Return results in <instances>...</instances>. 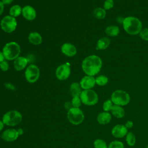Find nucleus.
Here are the masks:
<instances>
[{"mask_svg":"<svg viewBox=\"0 0 148 148\" xmlns=\"http://www.w3.org/2000/svg\"><path fill=\"white\" fill-rule=\"evenodd\" d=\"M5 60V57L3 56L2 51H0V62H1L2 61H3Z\"/></svg>","mask_w":148,"mask_h":148,"instance_id":"obj_40","label":"nucleus"},{"mask_svg":"<svg viewBox=\"0 0 148 148\" xmlns=\"http://www.w3.org/2000/svg\"><path fill=\"white\" fill-rule=\"evenodd\" d=\"M22 13V8L19 5H14L9 9V15L17 17L19 16Z\"/></svg>","mask_w":148,"mask_h":148,"instance_id":"obj_23","label":"nucleus"},{"mask_svg":"<svg viewBox=\"0 0 148 148\" xmlns=\"http://www.w3.org/2000/svg\"><path fill=\"white\" fill-rule=\"evenodd\" d=\"M1 1L5 5H10L13 1V0H2Z\"/></svg>","mask_w":148,"mask_h":148,"instance_id":"obj_38","label":"nucleus"},{"mask_svg":"<svg viewBox=\"0 0 148 148\" xmlns=\"http://www.w3.org/2000/svg\"><path fill=\"white\" fill-rule=\"evenodd\" d=\"M24 75L26 80L28 83H34L39 78L40 69L36 65L30 64L26 68Z\"/></svg>","mask_w":148,"mask_h":148,"instance_id":"obj_9","label":"nucleus"},{"mask_svg":"<svg viewBox=\"0 0 148 148\" xmlns=\"http://www.w3.org/2000/svg\"><path fill=\"white\" fill-rule=\"evenodd\" d=\"M108 148H124V145L122 142L115 140L112 141L109 144Z\"/></svg>","mask_w":148,"mask_h":148,"instance_id":"obj_29","label":"nucleus"},{"mask_svg":"<svg viewBox=\"0 0 148 148\" xmlns=\"http://www.w3.org/2000/svg\"><path fill=\"white\" fill-rule=\"evenodd\" d=\"M5 86L7 88H9L10 90H14V87L13 84H10V83H7V84H5Z\"/></svg>","mask_w":148,"mask_h":148,"instance_id":"obj_37","label":"nucleus"},{"mask_svg":"<svg viewBox=\"0 0 148 148\" xmlns=\"http://www.w3.org/2000/svg\"><path fill=\"white\" fill-rule=\"evenodd\" d=\"M61 51L67 57H73L77 53V49L75 45L71 43H65L61 47Z\"/></svg>","mask_w":148,"mask_h":148,"instance_id":"obj_15","label":"nucleus"},{"mask_svg":"<svg viewBox=\"0 0 148 148\" xmlns=\"http://www.w3.org/2000/svg\"><path fill=\"white\" fill-rule=\"evenodd\" d=\"M21 113L16 110H12L5 113L2 116V121L8 126H15L22 120Z\"/></svg>","mask_w":148,"mask_h":148,"instance_id":"obj_4","label":"nucleus"},{"mask_svg":"<svg viewBox=\"0 0 148 148\" xmlns=\"http://www.w3.org/2000/svg\"><path fill=\"white\" fill-rule=\"evenodd\" d=\"M17 25V22L15 17L10 15L4 16L0 23V26L3 31L6 33L14 32Z\"/></svg>","mask_w":148,"mask_h":148,"instance_id":"obj_8","label":"nucleus"},{"mask_svg":"<svg viewBox=\"0 0 148 148\" xmlns=\"http://www.w3.org/2000/svg\"><path fill=\"white\" fill-rule=\"evenodd\" d=\"M111 120L112 115L108 112H102L97 117V121L101 125H106L110 122Z\"/></svg>","mask_w":148,"mask_h":148,"instance_id":"obj_17","label":"nucleus"},{"mask_svg":"<svg viewBox=\"0 0 148 148\" xmlns=\"http://www.w3.org/2000/svg\"><path fill=\"white\" fill-rule=\"evenodd\" d=\"M113 105L114 104L112 102V100L110 99H108L103 102L102 105V109L104 112H109L110 111H111Z\"/></svg>","mask_w":148,"mask_h":148,"instance_id":"obj_28","label":"nucleus"},{"mask_svg":"<svg viewBox=\"0 0 148 148\" xmlns=\"http://www.w3.org/2000/svg\"><path fill=\"white\" fill-rule=\"evenodd\" d=\"M28 41L33 45H39L42 42L41 35L37 32H32L29 34L28 36Z\"/></svg>","mask_w":148,"mask_h":148,"instance_id":"obj_18","label":"nucleus"},{"mask_svg":"<svg viewBox=\"0 0 148 148\" xmlns=\"http://www.w3.org/2000/svg\"><path fill=\"white\" fill-rule=\"evenodd\" d=\"M106 14V10L102 8H97L93 11L94 16L98 19H103L105 17Z\"/></svg>","mask_w":148,"mask_h":148,"instance_id":"obj_25","label":"nucleus"},{"mask_svg":"<svg viewBox=\"0 0 148 148\" xmlns=\"http://www.w3.org/2000/svg\"><path fill=\"white\" fill-rule=\"evenodd\" d=\"M0 69L3 72L8 71V69H9V64L7 61L5 60L0 62Z\"/></svg>","mask_w":148,"mask_h":148,"instance_id":"obj_33","label":"nucleus"},{"mask_svg":"<svg viewBox=\"0 0 148 148\" xmlns=\"http://www.w3.org/2000/svg\"><path fill=\"white\" fill-rule=\"evenodd\" d=\"M125 140L127 144L129 146H134L136 143V136L135 134L131 131L128 132L127 134L125 136Z\"/></svg>","mask_w":148,"mask_h":148,"instance_id":"obj_24","label":"nucleus"},{"mask_svg":"<svg viewBox=\"0 0 148 148\" xmlns=\"http://www.w3.org/2000/svg\"><path fill=\"white\" fill-rule=\"evenodd\" d=\"M67 118L69 121L73 125H79L84 119V114L79 108H72L67 112Z\"/></svg>","mask_w":148,"mask_h":148,"instance_id":"obj_7","label":"nucleus"},{"mask_svg":"<svg viewBox=\"0 0 148 148\" xmlns=\"http://www.w3.org/2000/svg\"><path fill=\"white\" fill-rule=\"evenodd\" d=\"M72 108H73L72 106V103L71 102H69V101H66L64 103V108L67 110L68 111L69 110H70Z\"/></svg>","mask_w":148,"mask_h":148,"instance_id":"obj_35","label":"nucleus"},{"mask_svg":"<svg viewBox=\"0 0 148 148\" xmlns=\"http://www.w3.org/2000/svg\"><path fill=\"white\" fill-rule=\"evenodd\" d=\"M146 148H148V145H147V146H146Z\"/></svg>","mask_w":148,"mask_h":148,"instance_id":"obj_43","label":"nucleus"},{"mask_svg":"<svg viewBox=\"0 0 148 148\" xmlns=\"http://www.w3.org/2000/svg\"><path fill=\"white\" fill-rule=\"evenodd\" d=\"M71 103L73 108H80L82 102L80 97H74L71 100Z\"/></svg>","mask_w":148,"mask_h":148,"instance_id":"obj_30","label":"nucleus"},{"mask_svg":"<svg viewBox=\"0 0 148 148\" xmlns=\"http://www.w3.org/2000/svg\"><path fill=\"white\" fill-rule=\"evenodd\" d=\"M82 103L87 106H93L98 102V95L97 92L92 90H83L80 95Z\"/></svg>","mask_w":148,"mask_h":148,"instance_id":"obj_6","label":"nucleus"},{"mask_svg":"<svg viewBox=\"0 0 148 148\" xmlns=\"http://www.w3.org/2000/svg\"><path fill=\"white\" fill-rule=\"evenodd\" d=\"M20 52V46L16 42H9L6 43L2 49V53L5 60L9 61L14 60L19 57Z\"/></svg>","mask_w":148,"mask_h":148,"instance_id":"obj_3","label":"nucleus"},{"mask_svg":"<svg viewBox=\"0 0 148 148\" xmlns=\"http://www.w3.org/2000/svg\"><path fill=\"white\" fill-rule=\"evenodd\" d=\"M111 114L114 117L117 119L123 118L125 116V112L124 109L121 106L114 105L111 110Z\"/></svg>","mask_w":148,"mask_h":148,"instance_id":"obj_19","label":"nucleus"},{"mask_svg":"<svg viewBox=\"0 0 148 148\" xmlns=\"http://www.w3.org/2000/svg\"><path fill=\"white\" fill-rule=\"evenodd\" d=\"M71 69L68 63L63 64L59 65L56 70V76L59 80H65L70 76Z\"/></svg>","mask_w":148,"mask_h":148,"instance_id":"obj_10","label":"nucleus"},{"mask_svg":"<svg viewBox=\"0 0 148 148\" xmlns=\"http://www.w3.org/2000/svg\"><path fill=\"white\" fill-rule=\"evenodd\" d=\"M93 145L94 148H108L106 142L100 138L97 139L94 141Z\"/></svg>","mask_w":148,"mask_h":148,"instance_id":"obj_27","label":"nucleus"},{"mask_svg":"<svg viewBox=\"0 0 148 148\" xmlns=\"http://www.w3.org/2000/svg\"><path fill=\"white\" fill-rule=\"evenodd\" d=\"M124 20V18H123V17H117V21L119 24H123Z\"/></svg>","mask_w":148,"mask_h":148,"instance_id":"obj_39","label":"nucleus"},{"mask_svg":"<svg viewBox=\"0 0 148 148\" xmlns=\"http://www.w3.org/2000/svg\"><path fill=\"white\" fill-rule=\"evenodd\" d=\"M79 84L82 88L83 90L91 89L96 84L95 78L92 76L86 75L82 78Z\"/></svg>","mask_w":148,"mask_h":148,"instance_id":"obj_13","label":"nucleus"},{"mask_svg":"<svg viewBox=\"0 0 148 148\" xmlns=\"http://www.w3.org/2000/svg\"><path fill=\"white\" fill-rule=\"evenodd\" d=\"M105 33L110 36H116L120 32L119 27L116 25H109L105 29Z\"/></svg>","mask_w":148,"mask_h":148,"instance_id":"obj_22","label":"nucleus"},{"mask_svg":"<svg viewBox=\"0 0 148 148\" xmlns=\"http://www.w3.org/2000/svg\"><path fill=\"white\" fill-rule=\"evenodd\" d=\"M79 83L73 82L72 83L69 87V91L71 96L74 97H80L81 92L83 90Z\"/></svg>","mask_w":148,"mask_h":148,"instance_id":"obj_20","label":"nucleus"},{"mask_svg":"<svg viewBox=\"0 0 148 148\" xmlns=\"http://www.w3.org/2000/svg\"><path fill=\"white\" fill-rule=\"evenodd\" d=\"M4 124L3 123V121L2 120H0V132L3 130V127H4Z\"/></svg>","mask_w":148,"mask_h":148,"instance_id":"obj_42","label":"nucleus"},{"mask_svg":"<svg viewBox=\"0 0 148 148\" xmlns=\"http://www.w3.org/2000/svg\"><path fill=\"white\" fill-rule=\"evenodd\" d=\"M110 43V39L107 37H103L98 39L97 42L96 49L98 50H103L107 49Z\"/></svg>","mask_w":148,"mask_h":148,"instance_id":"obj_21","label":"nucleus"},{"mask_svg":"<svg viewBox=\"0 0 148 148\" xmlns=\"http://www.w3.org/2000/svg\"><path fill=\"white\" fill-rule=\"evenodd\" d=\"M114 6L113 0H105L103 3V9L106 10H109L112 9Z\"/></svg>","mask_w":148,"mask_h":148,"instance_id":"obj_32","label":"nucleus"},{"mask_svg":"<svg viewBox=\"0 0 148 148\" xmlns=\"http://www.w3.org/2000/svg\"><path fill=\"white\" fill-rule=\"evenodd\" d=\"M125 127L128 130V129H130L131 128L133 127L134 126V122L131 120H128L124 124Z\"/></svg>","mask_w":148,"mask_h":148,"instance_id":"obj_34","label":"nucleus"},{"mask_svg":"<svg viewBox=\"0 0 148 148\" xmlns=\"http://www.w3.org/2000/svg\"><path fill=\"white\" fill-rule=\"evenodd\" d=\"M17 132H18L19 136L20 135H22L23 134V133H24V131H23V130L22 128H18L17 130Z\"/></svg>","mask_w":148,"mask_h":148,"instance_id":"obj_41","label":"nucleus"},{"mask_svg":"<svg viewBox=\"0 0 148 148\" xmlns=\"http://www.w3.org/2000/svg\"><path fill=\"white\" fill-rule=\"evenodd\" d=\"M108 82V78L105 75H99L95 78V83L99 86H103Z\"/></svg>","mask_w":148,"mask_h":148,"instance_id":"obj_26","label":"nucleus"},{"mask_svg":"<svg viewBox=\"0 0 148 148\" xmlns=\"http://www.w3.org/2000/svg\"><path fill=\"white\" fill-rule=\"evenodd\" d=\"M102 66L101 58L96 55L86 57L82 62V69L86 75L94 76L101 70Z\"/></svg>","mask_w":148,"mask_h":148,"instance_id":"obj_1","label":"nucleus"},{"mask_svg":"<svg viewBox=\"0 0 148 148\" xmlns=\"http://www.w3.org/2000/svg\"><path fill=\"white\" fill-rule=\"evenodd\" d=\"M19 136L17 130L13 128H9L5 130L1 134V138L6 142H13L16 140Z\"/></svg>","mask_w":148,"mask_h":148,"instance_id":"obj_11","label":"nucleus"},{"mask_svg":"<svg viewBox=\"0 0 148 148\" xmlns=\"http://www.w3.org/2000/svg\"><path fill=\"white\" fill-rule=\"evenodd\" d=\"M139 35L143 40L148 41V28H145L142 29L139 32Z\"/></svg>","mask_w":148,"mask_h":148,"instance_id":"obj_31","label":"nucleus"},{"mask_svg":"<svg viewBox=\"0 0 148 148\" xmlns=\"http://www.w3.org/2000/svg\"><path fill=\"white\" fill-rule=\"evenodd\" d=\"M28 63L27 58L23 56H19L16 58L13 62V66L16 71H20L25 68Z\"/></svg>","mask_w":148,"mask_h":148,"instance_id":"obj_16","label":"nucleus"},{"mask_svg":"<svg viewBox=\"0 0 148 148\" xmlns=\"http://www.w3.org/2000/svg\"><path fill=\"white\" fill-rule=\"evenodd\" d=\"M4 10V4L0 1V16L2 14Z\"/></svg>","mask_w":148,"mask_h":148,"instance_id":"obj_36","label":"nucleus"},{"mask_svg":"<svg viewBox=\"0 0 148 148\" xmlns=\"http://www.w3.org/2000/svg\"><path fill=\"white\" fill-rule=\"evenodd\" d=\"M21 14L25 20L32 21L36 17V12L32 6L25 5L22 8Z\"/></svg>","mask_w":148,"mask_h":148,"instance_id":"obj_14","label":"nucleus"},{"mask_svg":"<svg viewBox=\"0 0 148 148\" xmlns=\"http://www.w3.org/2000/svg\"><path fill=\"white\" fill-rule=\"evenodd\" d=\"M110 99L114 105L124 106L130 102V96L128 92L122 90H117L111 95Z\"/></svg>","mask_w":148,"mask_h":148,"instance_id":"obj_5","label":"nucleus"},{"mask_svg":"<svg viewBox=\"0 0 148 148\" xmlns=\"http://www.w3.org/2000/svg\"><path fill=\"white\" fill-rule=\"evenodd\" d=\"M123 27L126 32L132 35L138 34L142 29V22L139 18L133 16L124 18Z\"/></svg>","mask_w":148,"mask_h":148,"instance_id":"obj_2","label":"nucleus"},{"mask_svg":"<svg viewBox=\"0 0 148 148\" xmlns=\"http://www.w3.org/2000/svg\"><path fill=\"white\" fill-rule=\"evenodd\" d=\"M128 132V129L125 125L120 124L115 125L111 130L112 135L116 138H122L125 137Z\"/></svg>","mask_w":148,"mask_h":148,"instance_id":"obj_12","label":"nucleus"}]
</instances>
